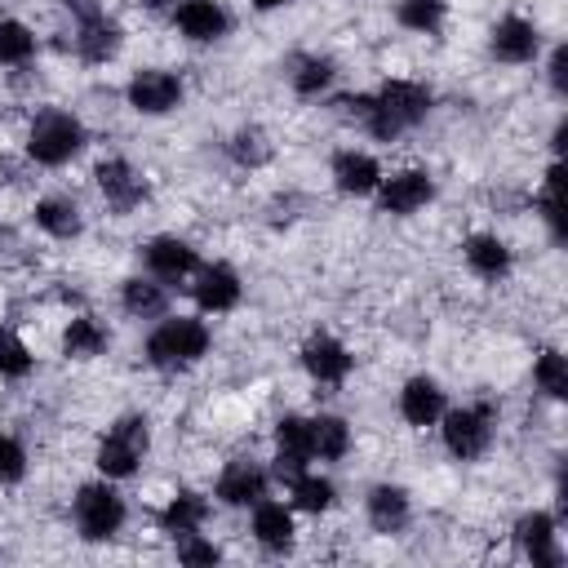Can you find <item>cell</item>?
<instances>
[{
    "label": "cell",
    "mask_w": 568,
    "mask_h": 568,
    "mask_svg": "<svg viewBox=\"0 0 568 568\" xmlns=\"http://www.w3.org/2000/svg\"><path fill=\"white\" fill-rule=\"evenodd\" d=\"M342 115L355 120L368 138L377 142H395L399 133L417 129L430 106H435V93L422 84V80H386L377 93H355V98H342Z\"/></svg>",
    "instance_id": "obj_1"
},
{
    "label": "cell",
    "mask_w": 568,
    "mask_h": 568,
    "mask_svg": "<svg viewBox=\"0 0 568 568\" xmlns=\"http://www.w3.org/2000/svg\"><path fill=\"white\" fill-rule=\"evenodd\" d=\"M209 342H213V333H209L204 320H195V315H173V320H164V315H160V324H155L151 337H146V364H155V368H164V373L191 368V364H200V359L209 355Z\"/></svg>",
    "instance_id": "obj_2"
},
{
    "label": "cell",
    "mask_w": 568,
    "mask_h": 568,
    "mask_svg": "<svg viewBox=\"0 0 568 568\" xmlns=\"http://www.w3.org/2000/svg\"><path fill=\"white\" fill-rule=\"evenodd\" d=\"M84 142H89V133H84L80 115L62 111V106L40 111V115L31 120V129H27V155H31L36 164H44V169L71 164V160L84 151Z\"/></svg>",
    "instance_id": "obj_3"
},
{
    "label": "cell",
    "mask_w": 568,
    "mask_h": 568,
    "mask_svg": "<svg viewBox=\"0 0 568 568\" xmlns=\"http://www.w3.org/2000/svg\"><path fill=\"white\" fill-rule=\"evenodd\" d=\"M146 453H151V422L142 413H124L98 439V457L93 462H98L102 479H129V475L142 470Z\"/></svg>",
    "instance_id": "obj_4"
},
{
    "label": "cell",
    "mask_w": 568,
    "mask_h": 568,
    "mask_svg": "<svg viewBox=\"0 0 568 568\" xmlns=\"http://www.w3.org/2000/svg\"><path fill=\"white\" fill-rule=\"evenodd\" d=\"M493 426H497V408H493V404L444 408V417H439L444 453H448L453 462H475V457H484L488 444H493Z\"/></svg>",
    "instance_id": "obj_5"
},
{
    "label": "cell",
    "mask_w": 568,
    "mask_h": 568,
    "mask_svg": "<svg viewBox=\"0 0 568 568\" xmlns=\"http://www.w3.org/2000/svg\"><path fill=\"white\" fill-rule=\"evenodd\" d=\"M71 519H75V532L84 541H111V537H120V528L129 519V506H124V497L106 479H98V484H84L75 493Z\"/></svg>",
    "instance_id": "obj_6"
},
{
    "label": "cell",
    "mask_w": 568,
    "mask_h": 568,
    "mask_svg": "<svg viewBox=\"0 0 568 568\" xmlns=\"http://www.w3.org/2000/svg\"><path fill=\"white\" fill-rule=\"evenodd\" d=\"M124 102L138 115H169V111L182 106V80L173 71H164V67H142L124 84Z\"/></svg>",
    "instance_id": "obj_7"
},
{
    "label": "cell",
    "mask_w": 568,
    "mask_h": 568,
    "mask_svg": "<svg viewBox=\"0 0 568 568\" xmlns=\"http://www.w3.org/2000/svg\"><path fill=\"white\" fill-rule=\"evenodd\" d=\"M377 209L390 213V217H413L417 209H426L435 200V178L426 169H399V173H382L377 182Z\"/></svg>",
    "instance_id": "obj_8"
},
{
    "label": "cell",
    "mask_w": 568,
    "mask_h": 568,
    "mask_svg": "<svg viewBox=\"0 0 568 568\" xmlns=\"http://www.w3.org/2000/svg\"><path fill=\"white\" fill-rule=\"evenodd\" d=\"M93 182H98V195L106 200V209L120 213V217L133 213V209L146 200V178H142L124 155H106V160H98Z\"/></svg>",
    "instance_id": "obj_9"
},
{
    "label": "cell",
    "mask_w": 568,
    "mask_h": 568,
    "mask_svg": "<svg viewBox=\"0 0 568 568\" xmlns=\"http://www.w3.org/2000/svg\"><path fill=\"white\" fill-rule=\"evenodd\" d=\"M191 297L204 315H226L240 306L244 297V284H240V271L231 262H209L191 275Z\"/></svg>",
    "instance_id": "obj_10"
},
{
    "label": "cell",
    "mask_w": 568,
    "mask_h": 568,
    "mask_svg": "<svg viewBox=\"0 0 568 568\" xmlns=\"http://www.w3.org/2000/svg\"><path fill=\"white\" fill-rule=\"evenodd\" d=\"M515 546H519V555H524L532 568H559V564H564L559 524H555V515H546V510L519 515V524H515Z\"/></svg>",
    "instance_id": "obj_11"
},
{
    "label": "cell",
    "mask_w": 568,
    "mask_h": 568,
    "mask_svg": "<svg viewBox=\"0 0 568 568\" xmlns=\"http://www.w3.org/2000/svg\"><path fill=\"white\" fill-rule=\"evenodd\" d=\"M488 49H493L497 62L524 67V62H532V58L541 53V31H537V22H528L524 13H506V18L493 22Z\"/></svg>",
    "instance_id": "obj_12"
},
{
    "label": "cell",
    "mask_w": 568,
    "mask_h": 568,
    "mask_svg": "<svg viewBox=\"0 0 568 568\" xmlns=\"http://www.w3.org/2000/svg\"><path fill=\"white\" fill-rule=\"evenodd\" d=\"M142 262H146V275H155L160 284H186V280L200 271V253H195L186 240H178V235H155V240H146Z\"/></svg>",
    "instance_id": "obj_13"
},
{
    "label": "cell",
    "mask_w": 568,
    "mask_h": 568,
    "mask_svg": "<svg viewBox=\"0 0 568 568\" xmlns=\"http://www.w3.org/2000/svg\"><path fill=\"white\" fill-rule=\"evenodd\" d=\"M302 368L315 386H342L351 377V351L333 333H311L302 342Z\"/></svg>",
    "instance_id": "obj_14"
},
{
    "label": "cell",
    "mask_w": 568,
    "mask_h": 568,
    "mask_svg": "<svg viewBox=\"0 0 568 568\" xmlns=\"http://www.w3.org/2000/svg\"><path fill=\"white\" fill-rule=\"evenodd\" d=\"M266 488H271V475L257 462H248V457L226 462L222 475H217V484H213V493H217L222 506H253V501L266 497Z\"/></svg>",
    "instance_id": "obj_15"
},
{
    "label": "cell",
    "mask_w": 568,
    "mask_h": 568,
    "mask_svg": "<svg viewBox=\"0 0 568 568\" xmlns=\"http://www.w3.org/2000/svg\"><path fill=\"white\" fill-rule=\"evenodd\" d=\"M311 457V417H297V413H284L275 422V475L280 479H293L297 470H306Z\"/></svg>",
    "instance_id": "obj_16"
},
{
    "label": "cell",
    "mask_w": 568,
    "mask_h": 568,
    "mask_svg": "<svg viewBox=\"0 0 568 568\" xmlns=\"http://www.w3.org/2000/svg\"><path fill=\"white\" fill-rule=\"evenodd\" d=\"M173 27L191 44H213L231 31V13L222 9V0H182L178 13H173Z\"/></svg>",
    "instance_id": "obj_17"
},
{
    "label": "cell",
    "mask_w": 568,
    "mask_h": 568,
    "mask_svg": "<svg viewBox=\"0 0 568 568\" xmlns=\"http://www.w3.org/2000/svg\"><path fill=\"white\" fill-rule=\"evenodd\" d=\"M462 257H466L470 275H479V280H488V284L506 280V275H510V266H515L510 244H506L501 235H493V231H475V235H466Z\"/></svg>",
    "instance_id": "obj_18"
},
{
    "label": "cell",
    "mask_w": 568,
    "mask_h": 568,
    "mask_svg": "<svg viewBox=\"0 0 568 568\" xmlns=\"http://www.w3.org/2000/svg\"><path fill=\"white\" fill-rule=\"evenodd\" d=\"M444 408H448V399H444V386H439L435 377L417 373V377L404 382V390H399V417H404L408 426L426 430V426H435V422L444 417Z\"/></svg>",
    "instance_id": "obj_19"
},
{
    "label": "cell",
    "mask_w": 568,
    "mask_h": 568,
    "mask_svg": "<svg viewBox=\"0 0 568 568\" xmlns=\"http://www.w3.org/2000/svg\"><path fill=\"white\" fill-rule=\"evenodd\" d=\"M120 44H124V31H120L115 18L98 13V18L75 22V53H80V62H89V67H106V62L120 53Z\"/></svg>",
    "instance_id": "obj_20"
},
{
    "label": "cell",
    "mask_w": 568,
    "mask_h": 568,
    "mask_svg": "<svg viewBox=\"0 0 568 568\" xmlns=\"http://www.w3.org/2000/svg\"><path fill=\"white\" fill-rule=\"evenodd\" d=\"M364 515H368V524H373L377 532L395 537V532L408 528V519H413V501H408V493H404L399 484H373L368 497H364Z\"/></svg>",
    "instance_id": "obj_21"
},
{
    "label": "cell",
    "mask_w": 568,
    "mask_h": 568,
    "mask_svg": "<svg viewBox=\"0 0 568 568\" xmlns=\"http://www.w3.org/2000/svg\"><path fill=\"white\" fill-rule=\"evenodd\" d=\"M328 173H333V186H337L342 195H373L377 182H382L377 155L355 151V146H351V151H337L333 164H328Z\"/></svg>",
    "instance_id": "obj_22"
},
{
    "label": "cell",
    "mask_w": 568,
    "mask_h": 568,
    "mask_svg": "<svg viewBox=\"0 0 568 568\" xmlns=\"http://www.w3.org/2000/svg\"><path fill=\"white\" fill-rule=\"evenodd\" d=\"M253 537H257V546H262V550H271V555H284V550L293 546V537H297V524H293V506H284V501H271V497L253 501Z\"/></svg>",
    "instance_id": "obj_23"
},
{
    "label": "cell",
    "mask_w": 568,
    "mask_h": 568,
    "mask_svg": "<svg viewBox=\"0 0 568 568\" xmlns=\"http://www.w3.org/2000/svg\"><path fill=\"white\" fill-rule=\"evenodd\" d=\"M36 226L49 235V240H75L84 231V217H80V204L71 195H40L36 200Z\"/></svg>",
    "instance_id": "obj_24"
},
{
    "label": "cell",
    "mask_w": 568,
    "mask_h": 568,
    "mask_svg": "<svg viewBox=\"0 0 568 568\" xmlns=\"http://www.w3.org/2000/svg\"><path fill=\"white\" fill-rule=\"evenodd\" d=\"M120 306L133 320H160L169 315V284H160L155 275H133L120 288Z\"/></svg>",
    "instance_id": "obj_25"
},
{
    "label": "cell",
    "mask_w": 568,
    "mask_h": 568,
    "mask_svg": "<svg viewBox=\"0 0 568 568\" xmlns=\"http://www.w3.org/2000/svg\"><path fill=\"white\" fill-rule=\"evenodd\" d=\"M209 524V497L204 493H191V488H178L164 510H160V528L169 537H182V532H200Z\"/></svg>",
    "instance_id": "obj_26"
},
{
    "label": "cell",
    "mask_w": 568,
    "mask_h": 568,
    "mask_svg": "<svg viewBox=\"0 0 568 568\" xmlns=\"http://www.w3.org/2000/svg\"><path fill=\"white\" fill-rule=\"evenodd\" d=\"M111 346V328L93 315H71L62 328V355L67 359H98Z\"/></svg>",
    "instance_id": "obj_27"
},
{
    "label": "cell",
    "mask_w": 568,
    "mask_h": 568,
    "mask_svg": "<svg viewBox=\"0 0 568 568\" xmlns=\"http://www.w3.org/2000/svg\"><path fill=\"white\" fill-rule=\"evenodd\" d=\"M288 493H293V510H302V515H324L337 501L333 479L328 475H315V470H297L288 479Z\"/></svg>",
    "instance_id": "obj_28"
},
{
    "label": "cell",
    "mask_w": 568,
    "mask_h": 568,
    "mask_svg": "<svg viewBox=\"0 0 568 568\" xmlns=\"http://www.w3.org/2000/svg\"><path fill=\"white\" fill-rule=\"evenodd\" d=\"M333 80H337L333 58H320V53H302V58H293L288 84H293L297 98H320V93H328Z\"/></svg>",
    "instance_id": "obj_29"
},
{
    "label": "cell",
    "mask_w": 568,
    "mask_h": 568,
    "mask_svg": "<svg viewBox=\"0 0 568 568\" xmlns=\"http://www.w3.org/2000/svg\"><path fill=\"white\" fill-rule=\"evenodd\" d=\"M351 453V426L333 413H320L311 417V457L320 462H342Z\"/></svg>",
    "instance_id": "obj_30"
},
{
    "label": "cell",
    "mask_w": 568,
    "mask_h": 568,
    "mask_svg": "<svg viewBox=\"0 0 568 568\" xmlns=\"http://www.w3.org/2000/svg\"><path fill=\"white\" fill-rule=\"evenodd\" d=\"M226 155H231L240 169H262V164L275 155V142L266 138V129L244 124V129H235V133L226 138Z\"/></svg>",
    "instance_id": "obj_31"
},
{
    "label": "cell",
    "mask_w": 568,
    "mask_h": 568,
    "mask_svg": "<svg viewBox=\"0 0 568 568\" xmlns=\"http://www.w3.org/2000/svg\"><path fill=\"white\" fill-rule=\"evenodd\" d=\"M395 18L417 36H435L448 18V0H395Z\"/></svg>",
    "instance_id": "obj_32"
},
{
    "label": "cell",
    "mask_w": 568,
    "mask_h": 568,
    "mask_svg": "<svg viewBox=\"0 0 568 568\" xmlns=\"http://www.w3.org/2000/svg\"><path fill=\"white\" fill-rule=\"evenodd\" d=\"M36 53V31L18 18H0V62L4 67H27Z\"/></svg>",
    "instance_id": "obj_33"
},
{
    "label": "cell",
    "mask_w": 568,
    "mask_h": 568,
    "mask_svg": "<svg viewBox=\"0 0 568 568\" xmlns=\"http://www.w3.org/2000/svg\"><path fill=\"white\" fill-rule=\"evenodd\" d=\"M532 382L546 399H568V359L559 351H541L532 359Z\"/></svg>",
    "instance_id": "obj_34"
},
{
    "label": "cell",
    "mask_w": 568,
    "mask_h": 568,
    "mask_svg": "<svg viewBox=\"0 0 568 568\" xmlns=\"http://www.w3.org/2000/svg\"><path fill=\"white\" fill-rule=\"evenodd\" d=\"M31 364H36V355L27 351V342H22L13 328H4V324H0V377L22 382V377L31 373Z\"/></svg>",
    "instance_id": "obj_35"
},
{
    "label": "cell",
    "mask_w": 568,
    "mask_h": 568,
    "mask_svg": "<svg viewBox=\"0 0 568 568\" xmlns=\"http://www.w3.org/2000/svg\"><path fill=\"white\" fill-rule=\"evenodd\" d=\"M532 204H537V217L546 222V231H550L555 240H564V217H559V164L546 169V178H541Z\"/></svg>",
    "instance_id": "obj_36"
},
{
    "label": "cell",
    "mask_w": 568,
    "mask_h": 568,
    "mask_svg": "<svg viewBox=\"0 0 568 568\" xmlns=\"http://www.w3.org/2000/svg\"><path fill=\"white\" fill-rule=\"evenodd\" d=\"M22 479H27V448H22V439L0 430V488H13Z\"/></svg>",
    "instance_id": "obj_37"
},
{
    "label": "cell",
    "mask_w": 568,
    "mask_h": 568,
    "mask_svg": "<svg viewBox=\"0 0 568 568\" xmlns=\"http://www.w3.org/2000/svg\"><path fill=\"white\" fill-rule=\"evenodd\" d=\"M217 559H222V550L209 537H200V532L178 537V564H217Z\"/></svg>",
    "instance_id": "obj_38"
},
{
    "label": "cell",
    "mask_w": 568,
    "mask_h": 568,
    "mask_svg": "<svg viewBox=\"0 0 568 568\" xmlns=\"http://www.w3.org/2000/svg\"><path fill=\"white\" fill-rule=\"evenodd\" d=\"M62 9L75 18V22H84V18H98V13H106L98 0H62Z\"/></svg>",
    "instance_id": "obj_39"
},
{
    "label": "cell",
    "mask_w": 568,
    "mask_h": 568,
    "mask_svg": "<svg viewBox=\"0 0 568 568\" xmlns=\"http://www.w3.org/2000/svg\"><path fill=\"white\" fill-rule=\"evenodd\" d=\"M564 62H568V53L555 49V53H550V89H555V93H564Z\"/></svg>",
    "instance_id": "obj_40"
},
{
    "label": "cell",
    "mask_w": 568,
    "mask_h": 568,
    "mask_svg": "<svg viewBox=\"0 0 568 568\" xmlns=\"http://www.w3.org/2000/svg\"><path fill=\"white\" fill-rule=\"evenodd\" d=\"M284 4H293V0H253V9H262V13H271V9H284Z\"/></svg>",
    "instance_id": "obj_41"
},
{
    "label": "cell",
    "mask_w": 568,
    "mask_h": 568,
    "mask_svg": "<svg viewBox=\"0 0 568 568\" xmlns=\"http://www.w3.org/2000/svg\"><path fill=\"white\" fill-rule=\"evenodd\" d=\"M138 4H146V9H164L169 0H138Z\"/></svg>",
    "instance_id": "obj_42"
}]
</instances>
